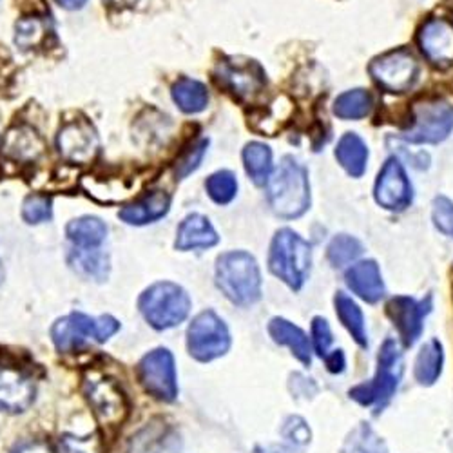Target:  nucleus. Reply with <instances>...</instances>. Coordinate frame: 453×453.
Masks as SVG:
<instances>
[{"label":"nucleus","instance_id":"nucleus-42","mask_svg":"<svg viewBox=\"0 0 453 453\" xmlns=\"http://www.w3.org/2000/svg\"><path fill=\"white\" fill-rule=\"evenodd\" d=\"M102 442L100 437L88 435V437H77V435H64L60 439V451L62 453H100Z\"/></svg>","mask_w":453,"mask_h":453},{"label":"nucleus","instance_id":"nucleus-32","mask_svg":"<svg viewBox=\"0 0 453 453\" xmlns=\"http://www.w3.org/2000/svg\"><path fill=\"white\" fill-rule=\"evenodd\" d=\"M339 453H388V446L368 423H359L350 430Z\"/></svg>","mask_w":453,"mask_h":453},{"label":"nucleus","instance_id":"nucleus-10","mask_svg":"<svg viewBox=\"0 0 453 453\" xmlns=\"http://www.w3.org/2000/svg\"><path fill=\"white\" fill-rule=\"evenodd\" d=\"M187 349L196 361H214L229 352L231 332L216 312L205 311L188 325Z\"/></svg>","mask_w":453,"mask_h":453},{"label":"nucleus","instance_id":"nucleus-45","mask_svg":"<svg viewBox=\"0 0 453 453\" xmlns=\"http://www.w3.org/2000/svg\"><path fill=\"white\" fill-rule=\"evenodd\" d=\"M13 453H55L46 442H26L19 446Z\"/></svg>","mask_w":453,"mask_h":453},{"label":"nucleus","instance_id":"nucleus-17","mask_svg":"<svg viewBox=\"0 0 453 453\" xmlns=\"http://www.w3.org/2000/svg\"><path fill=\"white\" fill-rule=\"evenodd\" d=\"M347 287L368 305L380 303L387 296V285L375 259L356 261L345 274Z\"/></svg>","mask_w":453,"mask_h":453},{"label":"nucleus","instance_id":"nucleus-30","mask_svg":"<svg viewBox=\"0 0 453 453\" xmlns=\"http://www.w3.org/2000/svg\"><path fill=\"white\" fill-rule=\"evenodd\" d=\"M243 165L249 178L257 187H267L273 176V150L261 142H250L243 149Z\"/></svg>","mask_w":453,"mask_h":453},{"label":"nucleus","instance_id":"nucleus-29","mask_svg":"<svg viewBox=\"0 0 453 453\" xmlns=\"http://www.w3.org/2000/svg\"><path fill=\"white\" fill-rule=\"evenodd\" d=\"M173 100L185 115H198L209 105V89L195 79H180L171 89Z\"/></svg>","mask_w":453,"mask_h":453},{"label":"nucleus","instance_id":"nucleus-6","mask_svg":"<svg viewBox=\"0 0 453 453\" xmlns=\"http://www.w3.org/2000/svg\"><path fill=\"white\" fill-rule=\"evenodd\" d=\"M120 330V323L112 316L91 318L82 312H73L60 318L51 328V339L60 352H74L88 343H105Z\"/></svg>","mask_w":453,"mask_h":453},{"label":"nucleus","instance_id":"nucleus-27","mask_svg":"<svg viewBox=\"0 0 453 453\" xmlns=\"http://www.w3.org/2000/svg\"><path fill=\"white\" fill-rule=\"evenodd\" d=\"M67 261L71 269L82 276L84 280H93V281H105L111 271V263L109 256L100 250V249H77L73 247Z\"/></svg>","mask_w":453,"mask_h":453},{"label":"nucleus","instance_id":"nucleus-38","mask_svg":"<svg viewBox=\"0 0 453 453\" xmlns=\"http://www.w3.org/2000/svg\"><path fill=\"white\" fill-rule=\"evenodd\" d=\"M311 342H312L314 354L318 357L325 359V356L332 350V345H334V332H332V326H330L326 318L316 316L312 319V323H311Z\"/></svg>","mask_w":453,"mask_h":453},{"label":"nucleus","instance_id":"nucleus-21","mask_svg":"<svg viewBox=\"0 0 453 453\" xmlns=\"http://www.w3.org/2000/svg\"><path fill=\"white\" fill-rule=\"evenodd\" d=\"M269 334L274 343L287 347L301 365L303 366L312 365L314 349H312L311 337L303 328H299L297 325H294L285 318H273L269 323Z\"/></svg>","mask_w":453,"mask_h":453},{"label":"nucleus","instance_id":"nucleus-14","mask_svg":"<svg viewBox=\"0 0 453 453\" xmlns=\"http://www.w3.org/2000/svg\"><path fill=\"white\" fill-rule=\"evenodd\" d=\"M373 196L377 205L392 212H403L411 205L413 187L397 157H390L377 174Z\"/></svg>","mask_w":453,"mask_h":453},{"label":"nucleus","instance_id":"nucleus-41","mask_svg":"<svg viewBox=\"0 0 453 453\" xmlns=\"http://www.w3.org/2000/svg\"><path fill=\"white\" fill-rule=\"evenodd\" d=\"M432 219L437 231L453 236V202L446 196H437L432 207Z\"/></svg>","mask_w":453,"mask_h":453},{"label":"nucleus","instance_id":"nucleus-34","mask_svg":"<svg viewBox=\"0 0 453 453\" xmlns=\"http://www.w3.org/2000/svg\"><path fill=\"white\" fill-rule=\"evenodd\" d=\"M50 24L42 17H26L15 26V42L20 50H33L46 42Z\"/></svg>","mask_w":453,"mask_h":453},{"label":"nucleus","instance_id":"nucleus-25","mask_svg":"<svg viewBox=\"0 0 453 453\" xmlns=\"http://www.w3.org/2000/svg\"><path fill=\"white\" fill-rule=\"evenodd\" d=\"M335 160L352 178H361L368 165V145L357 133H345L335 145Z\"/></svg>","mask_w":453,"mask_h":453},{"label":"nucleus","instance_id":"nucleus-31","mask_svg":"<svg viewBox=\"0 0 453 453\" xmlns=\"http://www.w3.org/2000/svg\"><path fill=\"white\" fill-rule=\"evenodd\" d=\"M373 109V96L368 89H350L334 100L332 111L342 120H363Z\"/></svg>","mask_w":453,"mask_h":453},{"label":"nucleus","instance_id":"nucleus-13","mask_svg":"<svg viewBox=\"0 0 453 453\" xmlns=\"http://www.w3.org/2000/svg\"><path fill=\"white\" fill-rule=\"evenodd\" d=\"M415 42L432 67L446 71L453 65V20L446 17L426 19L415 35Z\"/></svg>","mask_w":453,"mask_h":453},{"label":"nucleus","instance_id":"nucleus-46","mask_svg":"<svg viewBox=\"0 0 453 453\" xmlns=\"http://www.w3.org/2000/svg\"><path fill=\"white\" fill-rule=\"evenodd\" d=\"M57 4L64 10L74 12V10H82L88 4V0H57Z\"/></svg>","mask_w":453,"mask_h":453},{"label":"nucleus","instance_id":"nucleus-1","mask_svg":"<svg viewBox=\"0 0 453 453\" xmlns=\"http://www.w3.org/2000/svg\"><path fill=\"white\" fill-rule=\"evenodd\" d=\"M399 339L387 337L377 352V366L368 381L349 390V397L365 408H385L397 394L404 375V352Z\"/></svg>","mask_w":453,"mask_h":453},{"label":"nucleus","instance_id":"nucleus-36","mask_svg":"<svg viewBox=\"0 0 453 453\" xmlns=\"http://www.w3.org/2000/svg\"><path fill=\"white\" fill-rule=\"evenodd\" d=\"M207 149H209V140L207 138H200L195 143L188 145L181 157L178 158L176 165H174V174L178 180H185L187 176H191L203 162L205 155H207Z\"/></svg>","mask_w":453,"mask_h":453},{"label":"nucleus","instance_id":"nucleus-12","mask_svg":"<svg viewBox=\"0 0 453 453\" xmlns=\"http://www.w3.org/2000/svg\"><path fill=\"white\" fill-rule=\"evenodd\" d=\"M138 380L143 390L158 401L173 403L178 397L174 357L167 349H157L143 356L138 365Z\"/></svg>","mask_w":453,"mask_h":453},{"label":"nucleus","instance_id":"nucleus-48","mask_svg":"<svg viewBox=\"0 0 453 453\" xmlns=\"http://www.w3.org/2000/svg\"><path fill=\"white\" fill-rule=\"evenodd\" d=\"M107 4L112 8L126 10V8H133L134 4H138V0H107Z\"/></svg>","mask_w":453,"mask_h":453},{"label":"nucleus","instance_id":"nucleus-18","mask_svg":"<svg viewBox=\"0 0 453 453\" xmlns=\"http://www.w3.org/2000/svg\"><path fill=\"white\" fill-rule=\"evenodd\" d=\"M3 155L22 165L36 164L46 155V142L31 126H15L4 136Z\"/></svg>","mask_w":453,"mask_h":453},{"label":"nucleus","instance_id":"nucleus-7","mask_svg":"<svg viewBox=\"0 0 453 453\" xmlns=\"http://www.w3.org/2000/svg\"><path fill=\"white\" fill-rule=\"evenodd\" d=\"M453 131V105L442 98H428L411 109V124L399 138L411 145L441 143Z\"/></svg>","mask_w":453,"mask_h":453},{"label":"nucleus","instance_id":"nucleus-5","mask_svg":"<svg viewBox=\"0 0 453 453\" xmlns=\"http://www.w3.org/2000/svg\"><path fill=\"white\" fill-rule=\"evenodd\" d=\"M138 309L150 326L169 330L187 319L191 312V297L176 283L158 281L143 290Z\"/></svg>","mask_w":453,"mask_h":453},{"label":"nucleus","instance_id":"nucleus-20","mask_svg":"<svg viewBox=\"0 0 453 453\" xmlns=\"http://www.w3.org/2000/svg\"><path fill=\"white\" fill-rule=\"evenodd\" d=\"M181 439L176 428L164 421H150L131 437L129 453H180Z\"/></svg>","mask_w":453,"mask_h":453},{"label":"nucleus","instance_id":"nucleus-9","mask_svg":"<svg viewBox=\"0 0 453 453\" xmlns=\"http://www.w3.org/2000/svg\"><path fill=\"white\" fill-rule=\"evenodd\" d=\"M214 79L218 86L240 102L256 100L267 88V74L256 60L231 57L218 62Z\"/></svg>","mask_w":453,"mask_h":453},{"label":"nucleus","instance_id":"nucleus-23","mask_svg":"<svg viewBox=\"0 0 453 453\" xmlns=\"http://www.w3.org/2000/svg\"><path fill=\"white\" fill-rule=\"evenodd\" d=\"M334 309H335L337 319L342 321L343 328L350 334L354 343L359 349L368 350V347H370L368 326H366L363 309L357 305V301L354 297H350L347 292L339 290L334 296Z\"/></svg>","mask_w":453,"mask_h":453},{"label":"nucleus","instance_id":"nucleus-11","mask_svg":"<svg viewBox=\"0 0 453 453\" xmlns=\"http://www.w3.org/2000/svg\"><path fill=\"white\" fill-rule=\"evenodd\" d=\"M434 309L432 296L415 299L410 296H394L387 301V316L397 330L399 342L404 349H411L425 332V321Z\"/></svg>","mask_w":453,"mask_h":453},{"label":"nucleus","instance_id":"nucleus-24","mask_svg":"<svg viewBox=\"0 0 453 453\" xmlns=\"http://www.w3.org/2000/svg\"><path fill=\"white\" fill-rule=\"evenodd\" d=\"M171 209V196L165 191H153L142 200L120 209L119 218L127 225H149L167 216Z\"/></svg>","mask_w":453,"mask_h":453},{"label":"nucleus","instance_id":"nucleus-15","mask_svg":"<svg viewBox=\"0 0 453 453\" xmlns=\"http://www.w3.org/2000/svg\"><path fill=\"white\" fill-rule=\"evenodd\" d=\"M57 149L64 162L88 165L98 155L100 138L88 120H71L60 127L57 134Z\"/></svg>","mask_w":453,"mask_h":453},{"label":"nucleus","instance_id":"nucleus-8","mask_svg":"<svg viewBox=\"0 0 453 453\" xmlns=\"http://www.w3.org/2000/svg\"><path fill=\"white\" fill-rule=\"evenodd\" d=\"M368 73L380 89L403 95L418 84L421 65L408 48H397L375 57L368 65Z\"/></svg>","mask_w":453,"mask_h":453},{"label":"nucleus","instance_id":"nucleus-19","mask_svg":"<svg viewBox=\"0 0 453 453\" xmlns=\"http://www.w3.org/2000/svg\"><path fill=\"white\" fill-rule=\"evenodd\" d=\"M35 401V385L20 370L0 366V411L22 413Z\"/></svg>","mask_w":453,"mask_h":453},{"label":"nucleus","instance_id":"nucleus-16","mask_svg":"<svg viewBox=\"0 0 453 453\" xmlns=\"http://www.w3.org/2000/svg\"><path fill=\"white\" fill-rule=\"evenodd\" d=\"M86 395L96 413V418L102 423L117 425L126 418V395L112 380H107V377H93V380H88Z\"/></svg>","mask_w":453,"mask_h":453},{"label":"nucleus","instance_id":"nucleus-37","mask_svg":"<svg viewBox=\"0 0 453 453\" xmlns=\"http://www.w3.org/2000/svg\"><path fill=\"white\" fill-rule=\"evenodd\" d=\"M53 218V200L48 195H29L22 203V219L27 225H41Z\"/></svg>","mask_w":453,"mask_h":453},{"label":"nucleus","instance_id":"nucleus-39","mask_svg":"<svg viewBox=\"0 0 453 453\" xmlns=\"http://www.w3.org/2000/svg\"><path fill=\"white\" fill-rule=\"evenodd\" d=\"M281 435L288 444L296 448H305L312 441V430L309 423L303 418H299V415H290L283 423Z\"/></svg>","mask_w":453,"mask_h":453},{"label":"nucleus","instance_id":"nucleus-44","mask_svg":"<svg viewBox=\"0 0 453 453\" xmlns=\"http://www.w3.org/2000/svg\"><path fill=\"white\" fill-rule=\"evenodd\" d=\"M292 392L297 395V397H312L316 392H318V387L314 385L312 380H307L305 375L301 373H294L292 375Z\"/></svg>","mask_w":453,"mask_h":453},{"label":"nucleus","instance_id":"nucleus-4","mask_svg":"<svg viewBox=\"0 0 453 453\" xmlns=\"http://www.w3.org/2000/svg\"><path fill=\"white\" fill-rule=\"evenodd\" d=\"M269 269L290 290L299 292L311 278L312 245L292 229L278 231L269 250Z\"/></svg>","mask_w":453,"mask_h":453},{"label":"nucleus","instance_id":"nucleus-49","mask_svg":"<svg viewBox=\"0 0 453 453\" xmlns=\"http://www.w3.org/2000/svg\"><path fill=\"white\" fill-rule=\"evenodd\" d=\"M3 280H4V271H3V267H0V283H3Z\"/></svg>","mask_w":453,"mask_h":453},{"label":"nucleus","instance_id":"nucleus-3","mask_svg":"<svg viewBox=\"0 0 453 453\" xmlns=\"http://www.w3.org/2000/svg\"><path fill=\"white\" fill-rule=\"evenodd\" d=\"M216 285L238 307H252L261 299L263 280L257 261L245 250L225 252L216 261Z\"/></svg>","mask_w":453,"mask_h":453},{"label":"nucleus","instance_id":"nucleus-35","mask_svg":"<svg viewBox=\"0 0 453 453\" xmlns=\"http://www.w3.org/2000/svg\"><path fill=\"white\" fill-rule=\"evenodd\" d=\"M209 198L218 205H229L238 195V180L231 171H216L205 181Z\"/></svg>","mask_w":453,"mask_h":453},{"label":"nucleus","instance_id":"nucleus-28","mask_svg":"<svg viewBox=\"0 0 453 453\" xmlns=\"http://www.w3.org/2000/svg\"><path fill=\"white\" fill-rule=\"evenodd\" d=\"M67 240L77 249H100L107 238V225L96 216H81L65 226Z\"/></svg>","mask_w":453,"mask_h":453},{"label":"nucleus","instance_id":"nucleus-33","mask_svg":"<svg viewBox=\"0 0 453 453\" xmlns=\"http://www.w3.org/2000/svg\"><path fill=\"white\" fill-rule=\"evenodd\" d=\"M363 254V243L350 234H337L326 249V257L334 269L352 267Z\"/></svg>","mask_w":453,"mask_h":453},{"label":"nucleus","instance_id":"nucleus-40","mask_svg":"<svg viewBox=\"0 0 453 453\" xmlns=\"http://www.w3.org/2000/svg\"><path fill=\"white\" fill-rule=\"evenodd\" d=\"M290 112H292V104L285 96H281L274 104H271L267 111V119L257 120L261 122V126L256 129L261 133H269L273 136L290 119Z\"/></svg>","mask_w":453,"mask_h":453},{"label":"nucleus","instance_id":"nucleus-43","mask_svg":"<svg viewBox=\"0 0 453 453\" xmlns=\"http://www.w3.org/2000/svg\"><path fill=\"white\" fill-rule=\"evenodd\" d=\"M325 366L330 373L334 375H342L347 370V356L343 349H332L326 356H325Z\"/></svg>","mask_w":453,"mask_h":453},{"label":"nucleus","instance_id":"nucleus-2","mask_svg":"<svg viewBox=\"0 0 453 453\" xmlns=\"http://www.w3.org/2000/svg\"><path fill=\"white\" fill-rule=\"evenodd\" d=\"M267 202L283 219H296L311 209L309 171L294 157H285L267 183Z\"/></svg>","mask_w":453,"mask_h":453},{"label":"nucleus","instance_id":"nucleus-47","mask_svg":"<svg viewBox=\"0 0 453 453\" xmlns=\"http://www.w3.org/2000/svg\"><path fill=\"white\" fill-rule=\"evenodd\" d=\"M256 453H292V451L283 444H267V446L257 448Z\"/></svg>","mask_w":453,"mask_h":453},{"label":"nucleus","instance_id":"nucleus-26","mask_svg":"<svg viewBox=\"0 0 453 453\" xmlns=\"http://www.w3.org/2000/svg\"><path fill=\"white\" fill-rule=\"evenodd\" d=\"M444 347L437 337L428 339V342L419 349L418 357L413 363V377L421 387H434L442 375L444 370Z\"/></svg>","mask_w":453,"mask_h":453},{"label":"nucleus","instance_id":"nucleus-22","mask_svg":"<svg viewBox=\"0 0 453 453\" xmlns=\"http://www.w3.org/2000/svg\"><path fill=\"white\" fill-rule=\"evenodd\" d=\"M219 242V236L211 219L203 214H188L178 226L176 250L188 252L198 249H211Z\"/></svg>","mask_w":453,"mask_h":453}]
</instances>
